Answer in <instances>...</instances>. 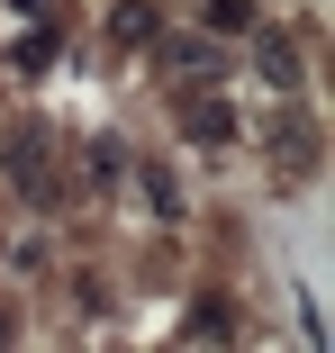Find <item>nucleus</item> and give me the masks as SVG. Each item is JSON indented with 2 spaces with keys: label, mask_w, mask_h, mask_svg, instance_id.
I'll return each instance as SVG.
<instances>
[{
  "label": "nucleus",
  "mask_w": 335,
  "mask_h": 353,
  "mask_svg": "<svg viewBox=\"0 0 335 353\" xmlns=\"http://www.w3.org/2000/svg\"><path fill=\"white\" fill-rule=\"evenodd\" d=\"M281 181H317V163H326V127L317 118H281Z\"/></svg>",
  "instance_id": "obj_1"
},
{
  "label": "nucleus",
  "mask_w": 335,
  "mask_h": 353,
  "mask_svg": "<svg viewBox=\"0 0 335 353\" xmlns=\"http://www.w3.org/2000/svg\"><path fill=\"white\" fill-rule=\"evenodd\" d=\"M154 63H172L190 91H199V82H218V46H209V37H154Z\"/></svg>",
  "instance_id": "obj_2"
},
{
  "label": "nucleus",
  "mask_w": 335,
  "mask_h": 353,
  "mask_svg": "<svg viewBox=\"0 0 335 353\" xmlns=\"http://www.w3.org/2000/svg\"><path fill=\"white\" fill-rule=\"evenodd\" d=\"M0 181H19V190L45 199V136H37V127H28V136H0Z\"/></svg>",
  "instance_id": "obj_3"
},
{
  "label": "nucleus",
  "mask_w": 335,
  "mask_h": 353,
  "mask_svg": "<svg viewBox=\"0 0 335 353\" xmlns=\"http://www.w3.org/2000/svg\"><path fill=\"white\" fill-rule=\"evenodd\" d=\"M254 63H263L272 91H299V46H290L281 28H254Z\"/></svg>",
  "instance_id": "obj_4"
},
{
  "label": "nucleus",
  "mask_w": 335,
  "mask_h": 353,
  "mask_svg": "<svg viewBox=\"0 0 335 353\" xmlns=\"http://www.w3.org/2000/svg\"><path fill=\"white\" fill-rule=\"evenodd\" d=\"M181 127L199 136V145H236V118H227V100H190V109H181Z\"/></svg>",
  "instance_id": "obj_5"
},
{
  "label": "nucleus",
  "mask_w": 335,
  "mask_h": 353,
  "mask_svg": "<svg viewBox=\"0 0 335 353\" xmlns=\"http://www.w3.org/2000/svg\"><path fill=\"white\" fill-rule=\"evenodd\" d=\"M136 181H145V199H154V218H181V181H172L163 163H136Z\"/></svg>",
  "instance_id": "obj_6"
},
{
  "label": "nucleus",
  "mask_w": 335,
  "mask_h": 353,
  "mask_svg": "<svg viewBox=\"0 0 335 353\" xmlns=\"http://www.w3.org/2000/svg\"><path fill=\"white\" fill-rule=\"evenodd\" d=\"M199 28L227 37V28H254V0H199Z\"/></svg>",
  "instance_id": "obj_7"
},
{
  "label": "nucleus",
  "mask_w": 335,
  "mask_h": 353,
  "mask_svg": "<svg viewBox=\"0 0 335 353\" xmlns=\"http://www.w3.org/2000/svg\"><path fill=\"white\" fill-rule=\"evenodd\" d=\"M10 10H28V19H45V10H54V0H10Z\"/></svg>",
  "instance_id": "obj_8"
},
{
  "label": "nucleus",
  "mask_w": 335,
  "mask_h": 353,
  "mask_svg": "<svg viewBox=\"0 0 335 353\" xmlns=\"http://www.w3.org/2000/svg\"><path fill=\"white\" fill-rule=\"evenodd\" d=\"M0 344H10V326H0Z\"/></svg>",
  "instance_id": "obj_9"
}]
</instances>
